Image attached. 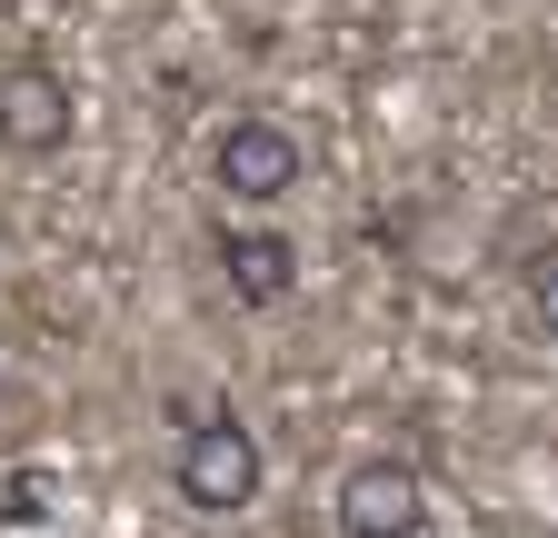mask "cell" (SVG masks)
<instances>
[{
	"mask_svg": "<svg viewBox=\"0 0 558 538\" xmlns=\"http://www.w3.org/2000/svg\"><path fill=\"white\" fill-rule=\"evenodd\" d=\"M259 479H269V458H259V439H250L230 409H209L199 429H180V458H170L180 509H199V518H240V509L259 499Z\"/></svg>",
	"mask_w": 558,
	"mask_h": 538,
	"instance_id": "cell-1",
	"label": "cell"
},
{
	"mask_svg": "<svg viewBox=\"0 0 558 538\" xmlns=\"http://www.w3.org/2000/svg\"><path fill=\"white\" fill-rule=\"evenodd\" d=\"M300 170H310V160H300V140H290L269 110H240L220 140H209V180H220L240 210H269V199H290V189H300Z\"/></svg>",
	"mask_w": 558,
	"mask_h": 538,
	"instance_id": "cell-2",
	"label": "cell"
},
{
	"mask_svg": "<svg viewBox=\"0 0 558 538\" xmlns=\"http://www.w3.org/2000/svg\"><path fill=\"white\" fill-rule=\"evenodd\" d=\"M329 518H339V538H418L429 528V479L409 458H349Z\"/></svg>",
	"mask_w": 558,
	"mask_h": 538,
	"instance_id": "cell-3",
	"label": "cell"
},
{
	"mask_svg": "<svg viewBox=\"0 0 558 538\" xmlns=\"http://www.w3.org/2000/svg\"><path fill=\"white\" fill-rule=\"evenodd\" d=\"M70 81L50 71V60H11L0 71V150L11 160H60L70 150Z\"/></svg>",
	"mask_w": 558,
	"mask_h": 538,
	"instance_id": "cell-4",
	"label": "cell"
},
{
	"mask_svg": "<svg viewBox=\"0 0 558 538\" xmlns=\"http://www.w3.org/2000/svg\"><path fill=\"white\" fill-rule=\"evenodd\" d=\"M220 280H230V299L240 309H279V299H290L300 290V249L290 240H279V230H220Z\"/></svg>",
	"mask_w": 558,
	"mask_h": 538,
	"instance_id": "cell-5",
	"label": "cell"
},
{
	"mask_svg": "<svg viewBox=\"0 0 558 538\" xmlns=\"http://www.w3.org/2000/svg\"><path fill=\"white\" fill-rule=\"evenodd\" d=\"M0 518H11V528H40V518H50V479H11V499H0Z\"/></svg>",
	"mask_w": 558,
	"mask_h": 538,
	"instance_id": "cell-6",
	"label": "cell"
},
{
	"mask_svg": "<svg viewBox=\"0 0 558 538\" xmlns=\"http://www.w3.org/2000/svg\"><path fill=\"white\" fill-rule=\"evenodd\" d=\"M529 319H538V329H548V340H558V259H548V269H538V280H529Z\"/></svg>",
	"mask_w": 558,
	"mask_h": 538,
	"instance_id": "cell-7",
	"label": "cell"
}]
</instances>
